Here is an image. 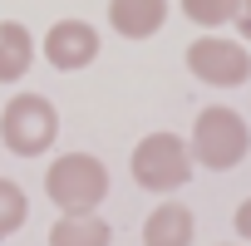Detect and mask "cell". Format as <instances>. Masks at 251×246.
Returning <instances> with one entry per match:
<instances>
[{"mask_svg":"<svg viewBox=\"0 0 251 246\" xmlns=\"http://www.w3.org/2000/svg\"><path fill=\"white\" fill-rule=\"evenodd\" d=\"M197 221L182 202H163L148 221H143V246H192Z\"/></svg>","mask_w":251,"mask_h":246,"instance_id":"8","label":"cell"},{"mask_svg":"<svg viewBox=\"0 0 251 246\" xmlns=\"http://www.w3.org/2000/svg\"><path fill=\"white\" fill-rule=\"evenodd\" d=\"M168 20V0H108V25L123 40H148Z\"/></svg>","mask_w":251,"mask_h":246,"instance_id":"7","label":"cell"},{"mask_svg":"<svg viewBox=\"0 0 251 246\" xmlns=\"http://www.w3.org/2000/svg\"><path fill=\"white\" fill-rule=\"evenodd\" d=\"M187 69H192L202 84H212V89H236V84L251 79V54H246V45H236V40L202 35V40L187 45Z\"/></svg>","mask_w":251,"mask_h":246,"instance_id":"5","label":"cell"},{"mask_svg":"<svg viewBox=\"0 0 251 246\" xmlns=\"http://www.w3.org/2000/svg\"><path fill=\"white\" fill-rule=\"evenodd\" d=\"M182 15L192 25H202V30H217V25H226L236 15V0H182Z\"/></svg>","mask_w":251,"mask_h":246,"instance_id":"12","label":"cell"},{"mask_svg":"<svg viewBox=\"0 0 251 246\" xmlns=\"http://www.w3.org/2000/svg\"><path fill=\"white\" fill-rule=\"evenodd\" d=\"M0 138L15 158H40L59 138V113L45 94H15L0 113Z\"/></svg>","mask_w":251,"mask_h":246,"instance_id":"3","label":"cell"},{"mask_svg":"<svg viewBox=\"0 0 251 246\" xmlns=\"http://www.w3.org/2000/svg\"><path fill=\"white\" fill-rule=\"evenodd\" d=\"M35 64V40L20 20H0V84L25 79Z\"/></svg>","mask_w":251,"mask_h":246,"instance_id":"9","label":"cell"},{"mask_svg":"<svg viewBox=\"0 0 251 246\" xmlns=\"http://www.w3.org/2000/svg\"><path fill=\"white\" fill-rule=\"evenodd\" d=\"M30 217V197L20 192V182L10 177H0V236H15Z\"/></svg>","mask_w":251,"mask_h":246,"instance_id":"11","label":"cell"},{"mask_svg":"<svg viewBox=\"0 0 251 246\" xmlns=\"http://www.w3.org/2000/svg\"><path fill=\"white\" fill-rule=\"evenodd\" d=\"M246 148H251V128H246V118H241L236 108L212 103V108L197 113L192 143H187V158H192V163H202V168H212V172H226V168H236V163L246 158Z\"/></svg>","mask_w":251,"mask_h":246,"instance_id":"1","label":"cell"},{"mask_svg":"<svg viewBox=\"0 0 251 246\" xmlns=\"http://www.w3.org/2000/svg\"><path fill=\"white\" fill-rule=\"evenodd\" d=\"M108 241H113V226L94 212H64L50 226V246H108Z\"/></svg>","mask_w":251,"mask_h":246,"instance_id":"10","label":"cell"},{"mask_svg":"<svg viewBox=\"0 0 251 246\" xmlns=\"http://www.w3.org/2000/svg\"><path fill=\"white\" fill-rule=\"evenodd\" d=\"M133 182L148 187V192H177L187 177H192V158H187V143L177 133H153L133 148Z\"/></svg>","mask_w":251,"mask_h":246,"instance_id":"4","label":"cell"},{"mask_svg":"<svg viewBox=\"0 0 251 246\" xmlns=\"http://www.w3.org/2000/svg\"><path fill=\"white\" fill-rule=\"evenodd\" d=\"M45 192L59 212H99L108 197V168L94 153H64L45 172Z\"/></svg>","mask_w":251,"mask_h":246,"instance_id":"2","label":"cell"},{"mask_svg":"<svg viewBox=\"0 0 251 246\" xmlns=\"http://www.w3.org/2000/svg\"><path fill=\"white\" fill-rule=\"evenodd\" d=\"M231 226H236V236H241V241H251V197H246V202L236 207V217H231Z\"/></svg>","mask_w":251,"mask_h":246,"instance_id":"13","label":"cell"},{"mask_svg":"<svg viewBox=\"0 0 251 246\" xmlns=\"http://www.w3.org/2000/svg\"><path fill=\"white\" fill-rule=\"evenodd\" d=\"M45 59H50L54 69H64V74L89 69V64L99 59V30H94L89 20H59V25H50V35H45Z\"/></svg>","mask_w":251,"mask_h":246,"instance_id":"6","label":"cell"},{"mask_svg":"<svg viewBox=\"0 0 251 246\" xmlns=\"http://www.w3.org/2000/svg\"><path fill=\"white\" fill-rule=\"evenodd\" d=\"M231 25L241 30V40H251V0H236V15H231Z\"/></svg>","mask_w":251,"mask_h":246,"instance_id":"14","label":"cell"}]
</instances>
